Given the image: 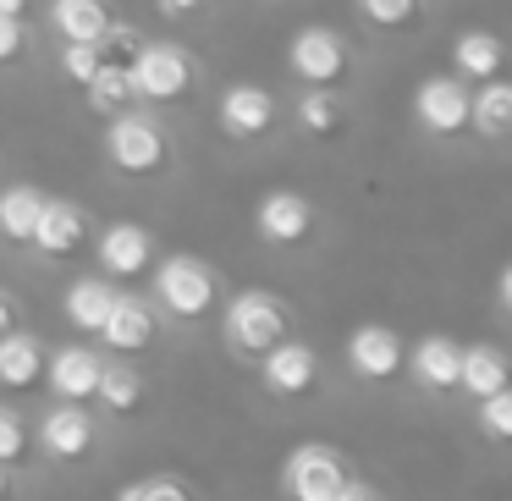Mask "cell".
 <instances>
[{"instance_id":"obj_1","label":"cell","mask_w":512,"mask_h":501,"mask_svg":"<svg viewBox=\"0 0 512 501\" xmlns=\"http://www.w3.org/2000/svg\"><path fill=\"white\" fill-rule=\"evenodd\" d=\"M281 490H287L292 501H364L369 496V490L347 474L342 452H331V446H320V441L298 446V452L281 463Z\"/></svg>"},{"instance_id":"obj_2","label":"cell","mask_w":512,"mask_h":501,"mask_svg":"<svg viewBox=\"0 0 512 501\" xmlns=\"http://www.w3.org/2000/svg\"><path fill=\"white\" fill-rule=\"evenodd\" d=\"M226 342L237 347V353H265V347H276L281 336H287V303L276 298V292L265 287H248L237 292L232 303H226V320H221Z\"/></svg>"},{"instance_id":"obj_3","label":"cell","mask_w":512,"mask_h":501,"mask_svg":"<svg viewBox=\"0 0 512 501\" xmlns=\"http://www.w3.org/2000/svg\"><path fill=\"white\" fill-rule=\"evenodd\" d=\"M105 155H111L116 171L127 177H149L171 160V144H166V127L155 116H138L133 105L111 116V133H105Z\"/></svg>"},{"instance_id":"obj_4","label":"cell","mask_w":512,"mask_h":501,"mask_svg":"<svg viewBox=\"0 0 512 501\" xmlns=\"http://www.w3.org/2000/svg\"><path fill=\"white\" fill-rule=\"evenodd\" d=\"M215 270L204 265V259L193 254H171L166 265L155 270V298L166 314H177V320H204V314L215 309Z\"/></svg>"},{"instance_id":"obj_5","label":"cell","mask_w":512,"mask_h":501,"mask_svg":"<svg viewBox=\"0 0 512 501\" xmlns=\"http://www.w3.org/2000/svg\"><path fill=\"white\" fill-rule=\"evenodd\" d=\"M287 67L298 83H342L347 67H353V50H347V39L336 34V28L314 23V28H298L287 45Z\"/></svg>"},{"instance_id":"obj_6","label":"cell","mask_w":512,"mask_h":501,"mask_svg":"<svg viewBox=\"0 0 512 501\" xmlns=\"http://www.w3.org/2000/svg\"><path fill=\"white\" fill-rule=\"evenodd\" d=\"M127 67H133V83L144 100H182L193 89V61L177 45H160V39H144Z\"/></svg>"},{"instance_id":"obj_7","label":"cell","mask_w":512,"mask_h":501,"mask_svg":"<svg viewBox=\"0 0 512 501\" xmlns=\"http://www.w3.org/2000/svg\"><path fill=\"white\" fill-rule=\"evenodd\" d=\"M468 116H474V94L463 89V78H424L419 89H413V122L424 127V133H441V138H452V133H463L468 127Z\"/></svg>"},{"instance_id":"obj_8","label":"cell","mask_w":512,"mask_h":501,"mask_svg":"<svg viewBox=\"0 0 512 501\" xmlns=\"http://www.w3.org/2000/svg\"><path fill=\"white\" fill-rule=\"evenodd\" d=\"M254 226H259V237H265L270 248H298L303 237L314 232V204L303 199L298 188H276V193L259 199Z\"/></svg>"},{"instance_id":"obj_9","label":"cell","mask_w":512,"mask_h":501,"mask_svg":"<svg viewBox=\"0 0 512 501\" xmlns=\"http://www.w3.org/2000/svg\"><path fill=\"white\" fill-rule=\"evenodd\" d=\"M402 358H408V347H402V336L391 331V325H358L353 336H347V369H353L358 380H391L402 369Z\"/></svg>"},{"instance_id":"obj_10","label":"cell","mask_w":512,"mask_h":501,"mask_svg":"<svg viewBox=\"0 0 512 501\" xmlns=\"http://www.w3.org/2000/svg\"><path fill=\"white\" fill-rule=\"evenodd\" d=\"M89 232H94V215L83 210V204L45 199V215H39L34 243L28 248H39V254H50V259H67V254H78V248L89 243Z\"/></svg>"},{"instance_id":"obj_11","label":"cell","mask_w":512,"mask_h":501,"mask_svg":"<svg viewBox=\"0 0 512 501\" xmlns=\"http://www.w3.org/2000/svg\"><path fill=\"white\" fill-rule=\"evenodd\" d=\"M265 386L276 391V397H303V391L320 380V353H314L309 342H287L281 336L276 347H265Z\"/></svg>"},{"instance_id":"obj_12","label":"cell","mask_w":512,"mask_h":501,"mask_svg":"<svg viewBox=\"0 0 512 501\" xmlns=\"http://www.w3.org/2000/svg\"><path fill=\"white\" fill-rule=\"evenodd\" d=\"M94 254H100L105 276H138V270L155 265V237L138 221H111L100 232V243H94Z\"/></svg>"},{"instance_id":"obj_13","label":"cell","mask_w":512,"mask_h":501,"mask_svg":"<svg viewBox=\"0 0 512 501\" xmlns=\"http://www.w3.org/2000/svg\"><path fill=\"white\" fill-rule=\"evenodd\" d=\"M100 342L111 347V353H144V347L155 342V309H149L144 298H133V292H116L111 314H105V325H100Z\"/></svg>"},{"instance_id":"obj_14","label":"cell","mask_w":512,"mask_h":501,"mask_svg":"<svg viewBox=\"0 0 512 501\" xmlns=\"http://www.w3.org/2000/svg\"><path fill=\"white\" fill-rule=\"evenodd\" d=\"M270 122H276V94L259 89V83H232V89L221 94V127L232 138H259L270 133Z\"/></svg>"},{"instance_id":"obj_15","label":"cell","mask_w":512,"mask_h":501,"mask_svg":"<svg viewBox=\"0 0 512 501\" xmlns=\"http://www.w3.org/2000/svg\"><path fill=\"white\" fill-rule=\"evenodd\" d=\"M408 375L419 380L424 391H457V369H463V347L452 336H424V342L408 347Z\"/></svg>"},{"instance_id":"obj_16","label":"cell","mask_w":512,"mask_h":501,"mask_svg":"<svg viewBox=\"0 0 512 501\" xmlns=\"http://www.w3.org/2000/svg\"><path fill=\"white\" fill-rule=\"evenodd\" d=\"M100 369L105 358L89 353V347H56V353L45 358V380L56 397L78 402V397H94V386H100Z\"/></svg>"},{"instance_id":"obj_17","label":"cell","mask_w":512,"mask_h":501,"mask_svg":"<svg viewBox=\"0 0 512 501\" xmlns=\"http://www.w3.org/2000/svg\"><path fill=\"white\" fill-rule=\"evenodd\" d=\"M39 441H45V452L56 457V463H72V457H83L94 446V424L78 402L61 397V408H50L45 424H39Z\"/></svg>"},{"instance_id":"obj_18","label":"cell","mask_w":512,"mask_h":501,"mask_svg":"<svg viewBox=\"0 0 512 501\" xmlns=\"http://www.w3.org/2000/svg\"><path fill=\"white\" fill-rule=\"evenodd\" d=\"M39 375H45V342H39L34 331H0V386L6 391H28L39 386Z\"/></svg>"},{"instance_id":"obj_19","label":"cell","mask_w":512,"mask_h":501,"mask_svg":"<svg viewBox=\"0 0 512 501\" xmlns=\"http://www.w3.org/2000/svg\"><path fill=\"white\" fill-rule=\"evenodd\" d=\"M512 386V364L501 347L490 342H474L463 347V369H457V391H468V397H490V391Z\"/></svg>"},{"instance_id":"obj_20","label":"cell","mask_w":512,"mask_h":501,"mask_svg":"<svg viewBox=\"0 0 512 501\" xmlns=\"http://www.w3.org/2000/svg\"><path fill=\"white\" fill-rule=\"evenodd\" d=\"M50 28L61 39H89L100 45L111 28V0H50Z\"/></svg>"},{"instance_id":"obj_21","label":"cell","mask_w":512,"mask_h":501,"mask_svg":"<svg viewBox=\"0 0 512 501\" xmlns=\"http://www.w3.org/2000/svg\"><path fill=\"white\" fill-rule=\"evenodd\" d=\"M111 303H116V287H111V281L78 276V281L67 287V298H61V309H67V320L78 325V331L100 336V325H105V314H111Z\"/></svg>"},{"instance_id":"obj_22","label":"cell","mask_w":512,"mask_h":501,"mask_svg":"<svg viewBox=\"0 0 512 501\" xmlns=\"http://www.w3.org/2000/svg\"><path fill=\"white\" fill-rule=\"evenodd\" d=\"M83 94H89V111H100V116L127 111V105L138 100L133 67H127V61H100V67H94V78L83 83Z\"/></svg>"},{"instance_id":"obj_23","label":"cell","mask_w":512,"mask_h":501,"mask_svg":"<svg viewBox=\"0 0 512 501\" xmlns=\"http://www.w3.org/2000/svg\"><path fill=\"white\" fill-rule=\"evenodd\" d=\"M452 67L463 83H485L501 72V39L485 34V28H468V34L452 39Z\"/></svg>"},{"instance_id":"obj_24","label":"cell","mask_w":512,"mask_h":501,"mask_svg":"<svg viewBox=\"0 0 512 501\" xmlns=\"http://www.w3.org/2000/svg\"><path fill=\"white\" fill-rule=\"evenodd\" d=\"M39 215H45V193L39 188L17 182V188L0 193V237H6V243H34Z\"/></svg>"},{"instance_id":"obj_25","label":"cell","mask_w":512,"mask_h":501,"mask_svg":"<svg viewBox=\"0 0 512 501\" xmlns=\"http://www.w3.org/2000/svg\"><path fill=\"white\" fill-rule=\"evenodd\" d=\"M298 127L314 133V138H336L347 127V100L331 89V83H314V89L298 100Z\"/></svg>"},{"instance_id":"obj_26","label":"cell","mask_w":512,"mask_h":501,"mask_svg":"<svg viewBox=\"0 0 512 501\" xmlns=\"http://www.w3.org/2000/svg\"><path fill=\"white\" fill-rule=\"evenodd\" d=\"M468 127H479L485 138H507L512 133V83L485 78V89L474 94V116H468Z\"/></svg>"},{"instance_id":"obj_27","label":"cell","mask_w":512,"mask_h":501,"mask_svg":"<svg viewBox=\"0 0 512 501\" xmlns=\"http://www.w3.org/2000/svg\"><path fill=\"white\" fill-rule=\"evenodd\" d=\"M94 397H100L111 413H133L138 402H144V380H138L127 364H105V369H100V386H94Z\"/></svg>"},{"instance_id":"obj_28","label":"cell","mask_w":512,"mask_h":501,"mask_svg":"<svg viewBox=\"0 0 512 501\" xmlns=\"http://www.w3.org/2000/svg\"><path fill=\"white\" fill-rule=\"evenodd\" d=\"M122 501H188V479L182 474H144L133 485L116 490Z\"/></svg>"},{"instance_id":"obj_29","label":"cell","mask_w":512,"mask_h":501,"mask_svg":"<svg viewBox=\"0 0 512 501\" xmlns=\"http://www.w3.org/2000/svg\"><path fill=\"white\" fill-rule=\"evenodd\" d=\"M479 430H485L490 441H512V386L479 397Z\"/></svg>"},{"instance_id":"obj_30","label":"cell","mask_w":512,"mask_h":501,"mask_svg":"<svg viewBox=\"0 0 512 501\" xmlns=\"http://www.w3.org/2000/svg\"><path fill=\"white\" fill-rule=\"evenodd\" d=\"M358 12L375 28H408L419 17V0H358Z\"/></svg>"},{"instance_id":"obj_31","label":"cell","mask_w":512,"mask_h":501,"mask_svg":"<svg viewBox=\"0 0 512 501\" xmlns=\"http://www.w3.org/2000/svg\"><path fill=\"white\" fill-rule=\"evenodd\" d=\"M100 61H105L100 45H89V39H67V45H61V72H67L78 89L94 78V67H100Z\"/></svg>"},{"instance_id":"obj_32","label":"cell","mask_w":512,"mask_h":501,"mask_svg":"<svg viewBox=\"0 0 512 501\" xmlns=\"http://www.w3.org/2000/svg\"><path fill=\"white\" fill-rule=\"evenodd\" d=\"M28 457V424L17 408H0V463H23Z\"/></svg>"},{"instance_id":"obj_33","label":"cell","mask_w":512,"mask_h":501,"mask_svg":"<svg viewBox=\"0 0 512 501\" xmlns=\"http://www.w3.org/2000/svg\"><path fill=\"white\" fill-rule=\"evenodd\" d=\"M28 50V34H23V17L0 12V61H17Z\"/></svg>"},{"instance_id":"obj_34","label":"cell","mask_w":512,"mask_h":501,"mask_svg":"<svg viewBox=\"0 0 512 501\" xmlns=\"http://www.w3.org/2000/svg\"><path fill=\"white\" fill-rule=\"evenodd\" d=\"M100 45H111L116 56H133V50L144 45V34H138L133 23H111V28H105V39H100Z\"/></svg>"},{"instance_id":"obj_35","label":"cell","mask_w":512,"mask_h":501,"mask_svg":"<svg viewBox=\"0 0 512 501\" xmlns=\"http://www.w3.org/2000/svg\"><path fill=\"white\" fill-rule=\"evenodd\" d=\"M166 17H193V12H204V0H155Z\"/></svg>"},{"instance_id":"obj_36","label":"cell","mask_w":512,"mask_h":501,"mask_svg":"<svg viewBox=\"0 0 512 501\" xmlns=\"http://www.w3.org/2000/svg\"><path fill=\"white\" fill-rule=\"evenodd\" d=\"M496 298H501V309L512 314V265H501V276H496Z\"/></svg>"},{"instance_id":"obj_37","label":"cell","mask_w":512,"mask_h":501,"mask_svg":"<svg viewBox=\"0 0 512 501\" xmlns=\"http://www.w3.org/2000/svg\"><path fill=\"white\" fill-rule=\"evenodd\" d=\"M17 325V298L12 292H0V331H12Z\"/></svg>"},{"instance_id":"obj_38","label":"cell","mask_w":512,"mask_h":501,"mask_svg":"<svg viewBox=\"0 0 512 501\" xmlns=\"http://www.w3.org/2000/svg\"><path fill=\"white\" fill-rule=\"evenodd\" d=\"M23 6L28 0H0V12H12V17H23Z\"/></svg>"},{"instance_id":"obj_39","label":"cell","mask_w":512,"mask_h":501,"mask_svg":"<svg viewBox=\"0 0 512 501\" xmlns=\"http://www.w3.org/2000/svg\"><path fill=\"white\" fill-rule=\"evenodd\" d=\"M0 496H6V463H0Z\"/></svg>"}]
</instances>
